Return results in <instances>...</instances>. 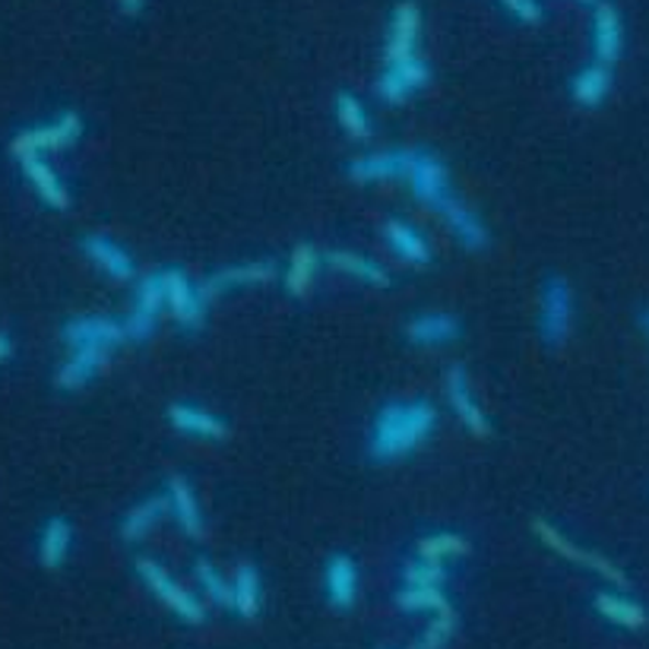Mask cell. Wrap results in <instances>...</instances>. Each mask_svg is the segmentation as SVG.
I'll list each match as a JSON object with an SVG mask.
<instances>
[{
  "instance_id": "obj_9",
  "label": "cell",
  "mask_w": 649,
  "mask_h": 649,
  "mask_svg": "<svg viewBox=\"0 0 649 649\" xmlns=\"http://www.w3.org/2000/svg\"><path fill=\"white\" fill-rule=\"evenodd\" d=\"M165 308V286H162V273H152L143 276L140 286H137V295H134V308L124 321L127 329V343H147L149 336L155 333L159 317H162Z\"/></svg>"
},
{
  "instance_id": "obj_19",
  "label": "cell",
  "mask_w": 649,
  "mask_h": 649,
  "mask_svg": "<svg viewBox=\"0 0 649 649\" xmlns=\"http://www.w3.org/2000/svg\"><path fill=\"white\" fill-rule=\"evenodd\" d=\"M592 51H595V63L612 67L624 51V23L615 3H595L592 13Z\"/></svg>"
},
{
  "instance_id": "obj_33",
  "label": "cell",
  "mask_w": 649,
  "mask_h": 649,
  "mask_svg": "<svg viewBox=\"0 0 649 649\" xmlns=\"http://www.w3.org/2000/svg\"><path fill=\"white\" fill-rule=\"evenodd\" d=\"M470 552V538L460 535V532H431L425 538H418L415 545V558H425V561H450V558H460Z\"/></svg>"
},
{
  "instance_id": "obj_29",
  "label": "cell",
  "mask_w": 649,
  "mask_h": 649,
  "mask_svg": "<svg viewBox=\"0 0 649 649\" xmlns=\"http://www.w3.org/2000/svg\"><path fill=\"white\" fill-rule=\"evenodd\" d=\"M324 264V254L314 247V244H298L295 251H292V257H289V266H286V276H282V282H286V292L292 298H304L311 292V286H314V276H317V269Z\"/></svg>"
},
{
  "instance_id": "obj_14",
  "label": "cell",
  "mask_w": 649,
  "mask_h": 649,
  "mask_svg": "<svg viewBox=\"0 0 649 649\" xmlns=\"http://www.w3.org/2000/svg\"><path fill=\"white\" fill-rule=\"evenodd\" d=\"M434 212L441 216L443 225L453 232V237H456L466 251H473V254L488 251V244H491V232H488V225H485V222H482V216H478L475 209L466 207L456 194H450V197H447Z\"/></svg>"
},
{
  "instance_id": "obj_41",
  "label": "cell",
  "mask_w": 649,
  "mask_h": 649,
  "mask_svg": "<svg viewBox=\"0 0 649 649\" xmlns=\"http://www.w3.org/2000/svg\"><path fill=\"white\" fill-rule=\"evenodd\" d=\"M640 326H644V333L649 336V308L647 311H640Z\"/></svg>"
},
{
  "instance_id": "obj_17",
  "label": "cell",
  "mask_w": 649,
  "mask_h": 649,
  "mask_svg": "<svg viewBox=\"0 0 649 649\" xmlns=\"http://www.w3.org/2000/svg\"><path fill=\"white\" fill-rule=\"evenodd\" d=\"M165 498H169V513L175 517L177 530L184 532L187 538H204L207 535V520L200 501L194 495V485L184 475H172L165 482Z\"/></svg>"
},
{
  "instance_id": "obj_16",
  "label": "cell",
  "mask_w": 649,
  "mask_h": 649,
  "mask_svg": "<svg viewBox=\"0 0 649 649\" xmlns=\"http://www.w3.org/2000/svg\"><path fill=\"white\" fill-rule=\"evenodd\" d=\"M418 32H421V10L415 0H403L393 10L390 32H386V63H399V60L415 58V45H418Z\"/></svg>"
},
{
  "instance_id": "obj_39",
  "label": "cell",
  "mask_w": 649,
  "mask_h": 649,
  "mask_svg": "<svg viewBox=\"0 0 649 649\" xmlns=\"http://www.w3.org/2000/svg\"><path fill=\"white\" fill-rule=\"evenodd\" d=\"M13 349H16V346H13V336L0 329V361H7V358L13 355Z\"/></svg>"
},
{
  "instance_id": "obj_36",
  "label": "cell",
  "mask_w": 649,
  "mask_h": 649,
  "mask_svg": "<svg viewBox=\"0 0 649 649\" xmlns=\"http://www.w3.org/2000/svg\"><path fill=\"white\" fill-rule=\"evenodd\" d=\"M453 630H456V612H453V609L438 612V615L431 618V624L421 630V637L415 640L413 649H443L450 644Z\"/></svg>"
},
{
  "instance_id": "obj_31",
  "label": "cell",
  "mask_w": 649,
  "mask_h": 649,
  "mask_svg": "<svg viewBox=\"0 0 649 649\" xmlns=\"http://www.w3.org/2000/svg\"><path fill=\"white\" fill-rule=\"evenodd\" d=\"M612 92V67L605 63H590L570 80V98L580 108H599Z\"/></svg>"
},
{
  "instance_id": "obj_8",
  "label": "cell",
  "mask_w": 649,
  "mask_h": 649,
  "mask_svg": "<svg viewBox=\"0 0 649 649\" xmlns=\"http://www.w3.org/2000/svg\"><path fill=\"white\" fill-rule=\"evenodd\" d=\"M415 162V149H381V152H364L346 165V177L352 184H386V181H403L409 177Z\"/></svg>"
},
{
  "instance_id": "obj_34",
  "label": "cell",
  "mask_w": 649,
  "mask_h": 649,
  "mask_svg": "<svg viewBox=\"0 0 649 649\" xmlns=\"http://www.w3.org/2000/svg\"><path fill=\"white\" fill-rule=\"evenodd\" d=\"M194 580H197L200 592L207 595L212 605L232 609V580H225V573L216 564L207 561V558H197V564H194Z\"/></svg>"
},
{
  "instance_id": "obj_1",
  "label": "cell",
  "mask_w": 649,
  "mask_h": 649,
  "mask_svg": "<svg viewBox=\"0 0 649 649\" xmlns=\"http://www.w3.org/2000/svg\"><path fill=\"white\" fill-rule=\"evenodd\" d=\"M438 428V409L428 399L386 403L368 434V456L374 463H396L415 453Z\"/></svg>"
},
{
  "instance_id": "obj_27",
  "label": "cell",
  "mask_w": 649,
  "mask_h": 649,
  "mask_svg": "<svg viewBox=\"0 0 649 649\" xmlns=\"http://www.w3.org/2000/svg\"><path fill=\"white\" fill-rule=\"evenodd\" d=\"M165 513H169V498H165V495H155V498H147V501L134 503V507L124 513V520H120V526H118L120 542H127V545L143 542L149 532L155 530V523H159Z\"/></svg>"
},
{
  "instance_id": "obj_6",
  "label": "cell",
  "mask_w": 649,
  "mask_h": 649,
  "mask_svg": "<svg viewBox=\"0 0 649 649\" xmlns=\"http://www.w3.org/2000/svg\"><path fill=\"white\" fill-rule=\"evenodd\" d=\"M159 273L165 286V308L172 311L175 324L184 326L187 333H200L207 324V298L200 292V286L181 266H165Z\"/></svg>"
},
{
  "instance_id": "obj_42",
  "label": "cell",
  "mask_w": 649,
  "mask_h": 649,
  "mask_svg": "<svg viewBox=\"0 0 649 649\" xmlns=\"http://www.w3.org/2000/svg\"><path fill=\"white\" fill-rule=\"evenodd\" d=\"M583 3H592V0H583Z\"/></svg>"
},
{
  "instance_id": "obj_4",
  "label": "cell",
  "mask_w": 649,
  "mask_h": 649,
  "mask_svg": "<svg viewBox=\"0 0 649 649\" xmlns=\"http://www.w3.org/2000/svg\"><path fill=\"white\" fill-rule=\"evenodd\" d=\"M532 532L538 535V542L545 545V548H552L555 555H561L564 561L577 564V567H587L592 570L595 577H602L605 583H612V587H627V573L621 570L618 564L609 561L605 555H599V552H590V548H583V545H577L573 538H567L558 526H552L548 520H535L532 523Z\"/></svg>"
},
{
  "instance_id": "obj_25",
  "label": "cell",
  "mask_w": 649,
  "mask_h": 649,
  "mask_svg": "<svg viewBox=\"0 0 649 649\" xmlns=\"http://www.w3.org/2000/svg\"><path fill=\"white\" fill-rule=\"evenodd\" d=\"M73 548V523L67 517H48L38 532V564L45 570H60Z\"/></svg>"
},
{
  "instance_id": "obj_21",
  "label": "cell",
  "mask_w": 649,
  "mask_h": 649,
  "mask_svg": "<svg viewBox=\"0 0 649 649\" xmlns=\"http://www.w3.org/2000/svg\"><path fill=\"white\" fill-rule=\"evenodd\" d=\"M20 162V169H23V175L30 181V187L35 190V197L45 204L48 209H63L70 207V190H67V184L60 181V175L48 165V159H42V155H23V159H16Z\"/></svg>"
},
{
  "instance_id": "obj_40",
  "label": "cell",
  "mask_w": 649,
  "mask_h": 649,
  "mask_svg": "<svg viewBox=\"0 0 649 649\" xmlns=\"http://www.w3.org/2000/svg\"><path fill=\"white\" fill-rule=\"evenodd\" d=\"M120 3V13L124 16H137L140 10H143V0H118Z\"/></svg>"
},
{
  "instance_id": "obj_12",
  "label": "cell",
  "mask_w": 649,
  "mask_h": 649,
  "mask_svg": "<svg viewBox=\"0 0 649 649\" xmlns=\"http://www.w3.org/2000/svg\"><path fill=\"white\" fill-rule=\"evenodd\" d=\"M276 279V264L273 260H244V264H232L216 269L200 282V292L207 301L225 295V292H241V289H257V286H269Z\"/></svg>"
},
{
  "instance_id": "obj_20",
  "label": "cell",
  "mask_w": 649,
  "mask_h": 649,
  "mask_svg": "<svg viewBox=\"0 0 649 649\" xmlns=\"http://www.w3.org/2000/svg\"><path fill=\"white\" fill-rule=\"evenodd\" d=\"M463 333V321L456 314L447 311H428V314H415L406 324V339L421 349H438V346H450L456 343Z\"/></svg>"
},
{
  "instance_id": "obj_3",
  "label": "cell",
  "mask_w": 649,
  "mask_h": 649,
  "mask_svg": "<svg viewBox=\"0 0 649 649\" xmlns=\"http://www.w3.org/2000/svg\"><path fill=\"white\" fill-rule=\"evenodd\" d=\"M137 577L143 580V587H147L175 618H181L184 624H204V621H207V612H204L200 599L190 590H184L159 561H152V558H137Z\"/></svg>"
},
{
  "instance_id": "obj_18",
  "label": "cell",
  "mask_w": 649,
  "mask_h": 649,
  "mask_svg": "<svg viewBox=\"0 0 649 649\" xmlns=\"http://www.w3.org/2000/svg\"><path fill=\"white\" fill-rule=\"evenodd\" d=\"M165 418L175 431L197 438V441H225V434H229V425L219 415L209 413L204 406H194V403H172L165 409Z\"/></svg>"
},
{
  "instance_id": "obj_2",
  "label": "cell",
  "mask_w": 649,
  "mask_h": 649,
  "mask_svg": "<svg viewBox=\"0 0 649 649\" xmlns=\"http://www.w3.org/2000/svg\"><path fill=\"white\" fill-rule=\"evenodd\" d=\"M573 329V289L564 276H548L538 298V336L548 349H561Z\"/></svg>"
},
{
  "instance_id": "obj_28",
  "label": "cell",
  "mask_w": 649,
  "mask_h": 649,
  "mask_svg": "<svg viewBox=\"0 0 649 649\" xmlns=\"http://www.w3.org/2000/svg\"><path fill=\"white\" fill-rule=\"evenodd\" d=\"M264 605V580L254 564H237L232 577V612L237 618L251 621L260 615Z\"/></svg>"
},
{
  "instance_id": "obj_10",
  "label": "cell",
  "mask_w": 649,
  "mask_h": 649,
  "mask_svg": "<svg viewBox=\"0 0 649 649\" xmlns=\"http://www.w3.org/2000/svg\"><path fill=\"white\" fill-rule=\"evenodd\" d=\"M60 339L67 343V349H118L127 343V329L124 321H112V317H95V314H83V317H70L60 326Z\"/></svg>"
},
{
  "instance_id": "obj_37",
  "label": "cell",
  "mask_w": 649,
  "mask_h": 649,
  "mask_svg": "<svg viewBox=\"0 0 649 649\" xmlns=\"http://www.w3.org/2000/svg\"><path fill=\"white\" fill-rule=\"evenodd\" d=\"M403 583L406 587H443L447 583V567L441 561H425V558H415L406 564L403 570Z\"/></svg>"
},
{
  "instance_id": "obj_24",
  "label": "cell",
  "mask_w": 649,
  "mask_h": 649,
  "mask_svg": "<svg viewBox=\"0 0 649 649\" xmlns=\"http://www.w3.org/2000/svg\"><path fill=\"white\" fill-rule=\"evenodd\" d=\"M324 590L336 612H349L358 599V567L349 555H333L324 570Z\"/></svg>"
},
{
  "instance_id": "obj_32",
  "label": "cell",
  "mask_w": 649,
  "mask_h": 649,
  "mask_svg": "<svg viewBox=\"0 0 649 649\" xmlns=\"http://www.w3.org/2000/svg\"><path fill=\"white\" fill-rule=\"evenodd\" d=\"M333 112H336L339 127H343L352 140L364 143V140L371 137V118H368V108L361 105V98L352 95L349 89L336 92V98H333Z\"/></svg>"
},
{
  "instance_id": "obj_22",
  "label": "cell",
  "mask_w": 649,
  "mask_h": 649,
  "mask_svg": "<svg viewBox=\"0 0 649 649\" xmlns=\"http://www.w3.org/2000/svg\"><path fill=\"white\" fill-rule=\"evenodd\" d=\"M108 355L112 352H105V349H70V355L60 361V368L55 371V386L63 393L83 390L95 374L105 371Z\"/></svg>"
},
{
  "instance_id": "obj_13",
  "label": "cell",
  "mask_w": 649,
  "mask_h": 649,
  "mask_svg": "<svg viewBox=\"0 0 649 649\" xmlns=\"http://www.w3.org/2000/svg\"><path fill=\"white\" fill-rule=\"evenodd\" d=\"M406 181L413 187L415 200L425 204L428 209H438L453 194L450 190V169H447V162L438 159L434 152H425V149H415V162Z\"/></svg>"
},
{
  "instance_id": "obj_35",
  "label": "cell",
  "mask_w": 649,
  "mask_h": 649,
  "mask_svg": "<svg viewBox=\"0 0 649 649\" xmlns=\"http://www.w3.org/2000/svg\"><path fill=\"white\" fill-rule=\"evenodd\" d=\"M396 605L403 612H431V615L453 609L441 587H403L396 592Z\"/></svg>"
},
{
  "instance_id": "obj_38",
  "label": "cell",
  "mask_w": 649,
  "mask_h": 649,
  "mask_svg": "<svg viewBox=\"0 0 649 649\" xmlns=\"http://www.w3.org/2000/svg\"><path fill=\"white\" fill-rule=\"evenodd\" d=\"M501 3L520 20V23H526V26H538V23H542V7H538V0H501Z\"/></svg>"
},
{
  "instance_id": "obj_23",
  "label": "cell",
  "mask_w": 649,
  "mask_h": 649,
  "mask_svg": "<svg viewBox=\"0 0 649 649\" xmlns=\"http://www.w3.org/2000/svg\"><path fill=\"white\" fill-rule=\"evenodd\" d=\"M384 241L386 247L409 266H428L431 264V244L428 237L421 235L415 225H409L406 219H386L384 222Z\"/></svg>"
},
{
  "instance_id": "obj_11",
  "label": "cell",
  "mask_w": 649,
  "mask_h": 649,
  "mask_svg": "<svg viewBox=\"0 0 649 649\" xmlns=\"http://www.w3.org/2000/svg\"><path fill=\"white\" fill-rule=\"evenodd\" d=\"M428 83H431V63L421 58H409L399 60V63H386L384 73L374 83V92L386 105H403Z\"/></svg>"
},
{
  "instance_id": "obj_15",
  "label": "cell",
  "mask_w": 649,
  "mask_h": 649,
  "mask_svg": "<svg viewBox=\"0 0 649 649\" xmlns=\"http://www.w3.org/2000/svg\"><path fill=\"white\" fill-rule=\"evenodd\" d=\"M80 251L89 264L98 266L105 276H112L115 282H130L137 276V266L130 251H124L118 241H112L108 235H98V232H89L80 237Z\"/></svg>"
},
{
  "instance_id": "obj_7",
  "label": "cell",
  "mask_w": 649,
  "mask_h": 649,
  "mask_svg": "<svg viewBox=\"0 0 649 649\" xmlns=\"http://www.w3.org/2000/svg\"><path fill=\"white\" fill-rule=\"evenodd\" d=\"M443 384H447V403H450L453 415L460 418V425H463L473 438H478V441H488V438H491V418L482 409V403L475 399L470 371H466L463 364H453V368L447 371V381H443Z\"/></svg>"
},
{
  "instance_id": "obj_26",
  "label": "cell",
  "mask_w": 649,
  "mask_h": 649,
  "mask_svg": "<svg viewBox=\"0 0 649 649\" xmlns=\"http://www.w3.org/2000/svg\"><path fill=\"white\" fill-rule=\"evenodd\" d=\"M326 266H333V269H339V273H346V276H352L358 282H364V286H374V289H390L393 286V276H390V269L384 264H378L374 257H368V254H355V251H329L324 254Z\"/></svg>"
},
{
  "instance_id": "obj_30",
  "label": "cell",
  "mask_w": 649,
  "mask_h": 649,
  "mask_svg": "<svg viewBox=\"0 0 649 649\" xmlns=\"http://www.w3.org/2000/svg\"><path fill=\"white\" fill-rule=\"evenodd\" d=\"M592 605L602 618L618 624V627H627V630H640L649 624L647 609L640 602H634L630 595H621V592H595Z\"/></svg>"
},
{
  "instance_id": "obj_5",
  "label": "cell",
  "mask_w": 649,
  "mask_h": 649,
  "mask_svg": "<svg viewBox=\"0 0 649 649\" xmlns=\"http://www.w3.org/2000/svg\"><path fill=\"white\" fill-rule=\"evenodd\" d=\"M80 137H83V118H80V112H60L58 118L48 120V124L20 130L10 140V152H13V159L45 155V152H55V149L73 147Z\"/></svg>"
}]
</instances>
